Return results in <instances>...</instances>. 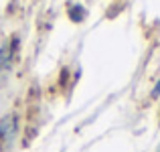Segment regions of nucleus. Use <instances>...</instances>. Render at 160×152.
I'll use <instances>...</instances> for the list:
<instances>
[{
  "label": "nucleus",
  "mask_w": 160,
  "mask_h": 152,
  "mask_svg": "<svg viewBox=\"0 0 160 152\" xmlns=\"http://www.w3.org/2000/svg\"><path fill=\"white\" fill-rule=\"evenodd\" d=\"M18 136V116L16 114H6L0 120V144L6 150H10Z\"/></svg>",
  "instance_id": "nucleus-1"
},
{
  "label": "nucleus",
  "mask_w": 160,
  "mask_h": 152,
  "mask_svg": "<svg viewBox=\"0 0 160 152\" xmlns=\"http://www.w3.org/2000/svg\"><path fill=\"white\" fill-rule=\"evenodd\" d=\"M12 61H14V51L10 43H4L0 47V79L6 77L12 71Z\"/></svg>",
  "instance_id": "nucleus-2"
},
{
  "label": "nucleus",
  "mask_w": 160,
  "mask_h": 152,
  "mask_svg": "<svg viewBox=\"0 0 160 152\" xmlns=\"http://www.w3.org/2000/svg\"><path fill=\"white\" fill-rule=\"evenodd\" d=\"M150 95H152V98H158V95H160V81L154 85V89H152V94H150Z\"/></svg>",
  "instance_id": "nucleus-3"
},
{
  "label": "nucleus",
  "mask_w": 160,
  "mask_h": 152,
  "mask_svg": "<svg viewBox=\"0 0 160 152\" xmlns=\"http://www.w3.org/2000/svg\"><path fill=\"white\" fill-rule=\"evenodd\" d=\"M158 152H160V150H158Z\"/></svg>",
  "instance_id": "nucleus-4"
}]
</instances>
